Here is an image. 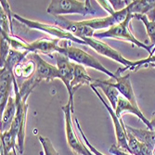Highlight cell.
<instances>
[{"label": "cell", "mask_w": 155, "mask_h": 155, "mask_svg": "<svg viewBox=\"0 0 155 155\" xmlns=\"http://www.w3.org/2000/svg\"><path fill=\"white\" fill-rule=\"evenodd\" d=\"M69 42H71V41L61 40L60 44V48H58L57 52L64 55L65 57H67L70 61H73L74 63L93 68L97 70V71H100L105 74L107 76H109L111 79L115 78V74L110 72L106 67H104L100 61H98V60L93 57L92 55L87 53L86 51H84L83 49L69 46L68 45Z\"/></svg>", "instance_id": "7a4b0ae2"}, {"label": "cell", "mask_w": 155, "mask_h": 155, "mask_svg": "<svg viewBox=\"0 0 155 155\" xmlns=\"http://www.w3.org/2000/svg\"><path fill=\"white\" fill-rule=\"evenodd\" d=\"M74 123H75V124H76V127H77V129L79 130V132H80V135H81V137L83 138V140H84V143L86 144V146L88 148V150L94 154V155H104L103 153H101L100 150H97L89 141H88V139L87 138V137H86V135H84V131H83V129H82V127H81V125H80V124H79V121H78V119L75 117V119H74Z\"/></svg>", "instance_id": "4316f807"}, {"label": "cell", "mask_w": 155, "mask_h": 155, "mask_svg": "<svg viewBox=\"0 0 155 155\" xmlns=\"http://www.w3.org/2000/svg\"><path fill=\"white\" fill-rule=\"evenodd\" d=\"M125 129L127 132L132 134L138 141L147 145L150 149L155 148V131L152 130H145V129H139L134 128L132 126L125 124Z\"/></svg>", "instance_id": "7402d4cb"}, {"label": "cell", "mask_w": 155, "mask_h": 155, "mask_svg": "<svg viewBox=\"0 0 155 155\" xmlns=\"http://www.w3.org/2000/svg\"><path fill=\"white\" fill-rule=\"evenodd\" d=\"M35 69H36V65L35 63V61L33 60H31L30 58H27L19 65H17L13 70V74L15 76L17 82L19 80H28L34 76L35 73Z\"/></svg>", "instance_id": "ffe728a7"}, {"label": "cell", "mask_w": 155, "mask_h": 155, "mask_svg": "<svg viewBox=\"0 0 155 155\" xmlns=\"http://www.w3.org/2000/svg\"><path fill=\"white\" fill-rule=\"evenodd\" d=\"M47 12L55 17L64 14H81L86 16L87 14H94L95 9L89 0H52L47 8Z\"/></svg>", "instance_id": "3957f363"}, {"label": "cell", "mask_w": 155, "mask_h": 155, "mask_svg": "<svg viewBox=\"0 0 155 155\" xmlns=\"http://www.w3.org/2000/svg\"><path fill=\"white\" fill-rule=\"evenodd\" d=\"M90 87L94 91V93L97 95V97L101 100V101L103 103V105L107 109L109 114H110V118L112 120V123H114V130H115L116 141H117V144L116 145L119 148H121L122 150H124V151L129 152L131 154V150H130V148H129V145H128V141H127V131H126V129H125V124H124L122 117L119 118L116 115L115 110L112 109V107L110 105H109L104 101V98L102 97V96L101 95V93L98 92V90H97V87H95L93 86H90Z\"/></svg>", "instance_id": "ba28073f"}, {"label": "cell", "mask_w": 155, "mask_h": 155, "mask_svg": "<svg viewBox=\"0 0 155 155\" xmlns=\"http://www.w3.org/2000/svg\"><path fill=\"white\" fill-rule=\"evenodd\" d=\"M12 16L15 20L19 21L23 25L27 26L28 28H30V29L39 30L41 32H44V33H46L48 35H50L54 38H58V39H61V40L71 41V42H74V43H77V44L87 46L86 43H84L83 40L77 38L73 34L63 30L62 28L55 25V24L51 25V24H48V23H43V22H39V21H31V20L25 19V18L18 15V14H14V13L12 14Z\"/></svg>", "instance_id": "5b68a950"}, {"label": "cell", "mask_w": 155, "mask_h": 155, "mask_svg": "<svg viewBox=\"0 0 155 155\" xmlns=\"http://www.w3.org/2000/svg\"><path fill=\"white\" fill-rule=\"evenodd\" d=\"M115 110V114L116 115L121 118L124 112H130V114H134V115H137L140 120H141L147 126L148 128L150 130V122L145 117V115L142 114V111L140 110L139 108H136L134 107L126 98H124L123 96L120 95L119 98H118V101H117V105H116V109L114 110Z\"/></svg>", "instance_id": "ac0fdd59"}, {"label": "cell", "mask_w": 155, "mask_h": 155, "mask_svg": "<svg viewBox=\"0 0 155 155\" xmlns=\"http://www.w3.org/2000/svg\"><path fill=\"white\" fill-rule=\"evenodd\" d=\"M130 4V3H129ZM129 8L128 6L119 10V11H115L114 14L112 15H110L108 17H104V18H98V19H92V20H87V21H81L82 24L87 25L94 30H100V29H105V28H110L114 27L121 22H123L124 21L126 20L129 16Z\"/></svg>", "instance_id": "30bf717a"}, {"label": "cell", "mask_w": 155, "mask_h": 155, "mask_svg": "<svg viewBox=\"0 0 155 155\" xmlns=\"http://www.w3.org/2000/svg\"><path fill=\"white\" fill-rule=\"evenodd\" d=\"M115 78L111 79L110 78V84L114 86L120 93L121 96H123L124 98H126L134 107L139 108L137 102V98L132 87L131 81H130V75L126 74L124 76H122L119 73L115 72Z\"/></svg>", "instance_id": "4fadbf2b"}, {"label": "cell", "mask_w": 155, "mask_h": 155, "mask_svg": "<svg viewBox=\"0 0 155 155\" xmlns=\"http://www.w3.org/2000/svg\"><path fill=\"white\" fill-rule=\"evenodd\" d=\"M81 40H83L87 46L91 47L98 54L105 56V57H107L109 59H111V60L121 63L124 66V68H119L116 71L120 74L122 73L125 72L126 70H129L130 67L132 66V62H133L132 61L126 60L124 57H123V55L119 51H117L114 48H112L108 44L104 43V42H102L101 40H97L94 37H84Z\"/></svg>", "instance_id": "8992f818"}, {"label": "cell", "mask_w": 155, "mask_h": 155, "mask_svg": "<svg viewBox=\"0 0 155 155\" xmlns=\"http://www.w3.org/2000/svg\"><path fill=\"white\" fill-rule=\"evenodd\" d=\"M17 137L9 130L1 133V155H9L16 150Z\"/></svg>", "instance_id": "cb8c5ba5"}, {"label": "cell", "mask_w": 155, "mask_h": 155, "mask_svg": "<svg viewBox=\"0 0 155 155\" xmlns=\"http://www.w3.org/2000/svg\"><path fill=\"white\" fill-rule=\"evenodd\" d=\"M14 79H15V76L13 74V72L8 71L6 68H1V72H0V110H1V114L10 97L9 92Z\"/></svg>", "instance_id": "2e32d148"}, {"label": "cell", "mask_w": 155, "mask_h": 155, "mask_svg": "<svg viewBox=\"0 0 155 155\" xmlns=\"http://www.w3.org/2000/svg\"><path fill=\"white\" fill-rule=\"evenodd\" d=\"M28 54H29V52H27V51H19L16 49L10 48L8 55V58L6 60V62L2 68H6L8 71L13 72L14 68L17 65H19L20 63H21L27 58Z\"/></svg>", "instance_id": "603a6c76"}, {"label": "cell", "mask_w": 155, "mask_h": 155, "mask_svg": "<svg viewBox=\"0 0 155 155\" xmlns=\"http://www.w3.org/2000/svg\"><path fill=\"white\" fill-rule=\"evenodd\" d=\"M97 2H98V4H100L107 12H109L110 15H112V14L115 13V11H114V8L111 7L110 1H105V0H98V1H97Z\"/></svg>", "instance_id": "4dcf8cb0"}, {"label": "cell", "mask_w": 155, "mask_h": 155, "mask_svg": "<svg viewBox=\"0 0 155 155\" xmlns=\"http://www.w3.org/2000/svg\"><path fill=\"white\" fill-rule=\"evenodd\" d=\"M154 52H155V47H154V48H152V51H151V54H152V53H154Z\"/></svg>", "instance_id": "e575fe53"}, {"label": "cell", "mask_w": 155, "mask_h": 155, "mask_svg": "<svg viewBox=\"0 0 155 155\" xmlns=\"http://www.w3.org/2000/svg\"><path fill=\"white\" fill-rule=\"evenodd\" d=\"M134 18L141 21L146 27L147 35L150 39V47L153 48L155 47V21H150L146 15H139V14H135L133 15Z\"/></svg>", "instance_id": "d4e9b609"}, {"label": "cell", "mask_w": 155, "mask_h": 155, "mask_svg": "<svg viewBox=\"0 0 155 155\" xmlns=\"http://www.w3.org/2000/svg\"><path fill=\"white\" fill-rule=\"evenodd\" d=\"M61 39L58 38H42L37 39L32 43H28V51L30 53H42L48 55L52 57L51 54H54L58 51V48H60Z\"/></svg>", "instance_id": "9a60e30c"}, {"label": "cell", "mask_w": 155, "mask_h": 155, "mask_svg": "<svg viewBox=\"0 0 155 155\" xmlns=\"http://www.w3.org/2000/svg\"><path fill=\"white\" fill-rule=\"evenodd\" d=\"M28 58L33 60L36 65L35 73L33 78L39 84L41 81H52L55 79H61V74L58 68L49 64L41 58V56L37 53H29Z\"/></svg>", "instance_id": "9c48e42d"}, {"label": "cell", "mask_w": 155, "mask_h": 155, "mask_svg": "<svg viewBox=\"0 0 155 155\" xmlns=\"http://www.w3.org/2000/svg\"><path fill=\"white\" fill-rule=\"evenodd\" d=\"M148 67H154L155 68V64H149V65H147Z\"/></svg>", "instance_id": "d6a6232c"}, {"label": "cell", "mask_w": 155, "mask_h": 155, "mask_svg": "<svg viewBox=\"0 0 155 155\" xmlns=\"http://www.w3.org/2000/svg\"><path fill=\"white\" fill-rule=\"evenodd\" d=\"M94 82V79L91 78L84 66L74 63V78L73 81L71 83V91H70L69 94V100H68V104L71 106L72 108V111L74 114V95L76 92V90L81 87L84 84H90Z\"/></svg>", "instance_id": "8fae6325"}, {"label": "cell", "mask_w": 155, "mask_h": 155, "mask_svg": "<svg viewBox=\"0 0 155 155\" xmlns=\"http://www.w3.org/2000/svg\"><path fill=\"white\" fill-rule=\"evenodd\" d=\"M149 64H155V52L149 55V57L143 60H139L137 61H133L132 62V66L130 67L129 70H132V71H137V70L142 67V66H147Z\"/></svg>", "instance_id": "83f0119b"}, {"label": "cell", "mask_w": 155, "mask_h": 155, "mask_svg": "<svg viewBox=\"0 0 155 155\" xmlns=\"http://www.w3.org/2000/svg\"><path fill=\"white\" fill-rule=\"evenodd\" d=\"M55 25L73 34L79 39H82L84 37H93L95 35L94 29L82 24L81 21H72L61 16L55 17Z\"/></svg>", "instance_id": "7c38bea8"}, {"label": "cell", "mask_w": 155, "mask_h": 155, "mask_svg": "<svg viewBox=\"0 0 155 155\" xmlns=\"http://www.w3.org/2000/svg\"><path fill=\"white\" fill-rule=\"evenodd\" d=\"M39 141L43 147L45 155H59L57 150H55V148L52 145V142L50 141V139L43 137V136H39Z\"/></svg>", "instance_id": "484cf974"}, {"label": "cell", "mask_w": 155, "mask_h": 155, "mask_svg": "<svg viewBox=\"0 0 155 155\" xmlns=\"http://www.w3.org/2000/svg\"><path fill=\"white\" fill-rule=\"evenodd\" d=\"M10 44L9 42L7 40V38L3 35H1V65L0 67H3L5 62H6V60L8 58V52L10 50Z\"/></svg>", "instance_id": "f1b7e54d"}, {"label": "cell", "mask_w": 155, "mask_h": 155, "mask_svg": "<svg viewBox=\"0 0 155 155\" xmlns=\"http://www.w3.org/2000/svg\"><path fill=\"white\" fill-rule=\"evenodd\" d=\"M62 110L64 112V122H65V134L68 145L75 155H90L91 151L86 146V144L81 141L77 137V134L74 128L72 121V108L68 103L62 106Z\"/></svg>", "instance_id": "52a82bcc"}, {"label": "cell", "mask_w": 155, "mask_h": 155, "mask_svg": "<svg viewBox=\"0 0 155 155\" xmlns=\"http://www.w3.org/2000/svg\"><path fill=\"white\" fill-rule=\"evenodd\" d=\"M9 155H17V153H16V150L14 151V152H12V153H10Z\"/></svg>", "instance_id": "836d02e7"}, {"label": "cell", "mask_w": 155, "mask_h": 155, "mask_svg": "<svg viewBox=\"0 0 155 155\" xmlns=\"http://www.w3.org/2000/svg\"><path fill=\"white\" fill-rule=\"evenodd\" d=\"M109 151H110V153L114 154V155H133V154H130L129 152L124 151V150H122L121 148H119L116 144L115 145H111L110 147Z\"/></svg>", "instance_id": "f546056e"}, {"label": "cell", "mask_w": 155, "mask_h": 155, "mask_svg": "<svg viewBox=\"0 0 155 155\" xmlns=\"http://www.w3.org/2000/svg\"><path fill=\"white\" fill-rule=\"evenodd\" d=\"M53 58L56 60L57 68L61 74V79L64 86L66 87L68 93L71 91V83L74 78V62L70 61V60L65 57L64 55L55 52L53 54Z\"/></svg>", "instance_id": "5bb4252c"}, {"label": "cell", "mask_w": 155, "mask_h": 155, "mask_svg": "<svg viewBox=\"0 0 155 155\" xmlns=\"http://www.w3.org/2000/svg\"><path fill=\"white\" fill-rule=\"evenodd\" d=\"M133 18H134L133 15L130 13L129 16L123 22L110 28V29H108L105 32L95 33L93 37L96 39L114 38V39H117V40H124V41H127V42H130V43L134 44L136 47H138L140 48H144L145 50H147L149 52V54H151L152 48L150 46H147L146 44L142 43V42L138 41L131 33L129 24Z\"/></svg>", "instance_id": "277c9868"}, {"label": "cell", "mask_w": 155, "mask_h": 155, "mask_svg": "<svg viewBox=\"0 0 155 155\" xmlns=\"http://www.w3.org/2000/svg\"><path fill=\"white\" fill-rule=\"evenodd\" d=\"M152 155H155V148H154L153 150H152Z\"/></svg>", "instance_id": "d590c367"}, {"label": "cell", "mask_w": 155, "mask_h": 155, "mask_svg": "<svg viewBox=\"0 0 155 155\" xmlns=\"http://www.w3.org/2000/svg\"><path fill=\"white\" fill-rule=\"evenodd\" d=\"M150 130L152 131H155V111L152 114V119L150 121Z\"/></svg>", "instance_id": "1f68e13d"}, {"label": "cell", "mask_w": 155, "mask_h": 155, "mask_svg": "<svg viewBox=\"0 0 155 155\" xmlns=\"http://www.w3.org/2000/svg\"><path fill=\"white\" fill-rule=\"evenodd\" d=\"M128 8L132 15H146L148 19L150 18V21H155V0H134Z\"/></svg>", "instance_id": "e0dca14e"}, {"label": "cell", "mask_w": 155, "mask_h": 155, "mask_svg": "<svg viewBox=\"0 0 155 155\" xmlns=\"http://www.w3.org/2000/svg\"><path fill=\"white\" fill-rule=\"evenodd\" d=\"M90 86H93L95 87H100L103 93L106 95L108 101L110 104V106L112 107V109L115 110L116 109V105H117V101L118 98L120 97V93L119 91L112 86L110 84V80H97V79H94V82L90 84Z\"/></svg>", "instance_id": "d6986e66"}, {"label": "cell", "mask_w": 155, "mask_h": 155, "mask_svg": "<svg viewBox=\"0 0 155 155\" xmlns=\"http://www.w3.org/2000/svg\"><path fill=\"white\" fill-rule=\"evenodd\" d=\"M16 111L17 105L15 97H10L3 112L1 114V133L8 131L10 129L12 122L16 115Z\"/></svg>", "instance_id": "44dd1931"}, {"label": "cell", "mask_w": 155, "mask_h": 155, "mask_svg": "<svg viewBox=\"0 0 155 155\" xmlns=\"http://www.w3.org/2000/svg\"><path fill=\"white\" fill-rule=\"evenodd\" d=\"M16 78L13 82V88L15 93V101L17 105L16 115L14 118L12 124L10 126L9 131L17 137L18 150L21 154L23 153L24 150V141H25V127H26V119H27V96L21 97L19 90V86L17 84Z\"/></svg>", "instance_id": "6da1fadb"}]
</instances>
